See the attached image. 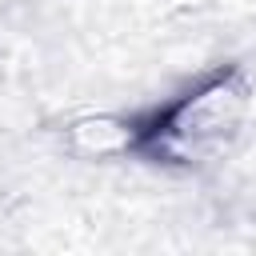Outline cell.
Segmentation results:
<instances>
[{
	"mask_svg": "<svg viewBox=\"0 0 256 256\" xmlns=\"http://www.w3.org/2000/svg\"><path fill=\"white\" fill-rule=\"evenodd\" d=\"M248 116V80L240 68H220L192 92L176 96L164 108L136 116L124 132V144L156 164H208L224 156Z\"/></svg>",
	"mask_w": 256,
	"mask_h": 256,
	"instance_id": "1",
	"label": "cell"
}]
</instances>
